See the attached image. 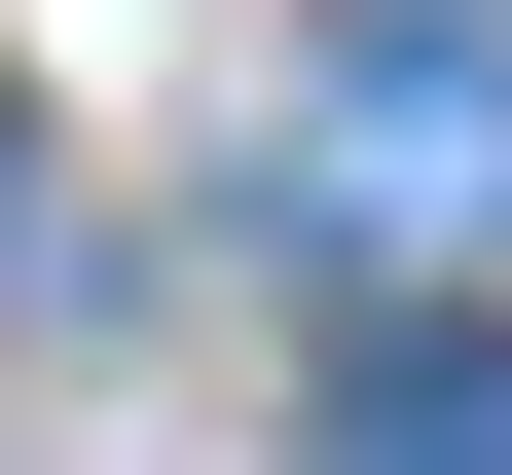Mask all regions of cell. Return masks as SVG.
<instances>
[{
  "label": "cell",
  "instance_id": "1",
  "mask_svg": "<svg viewBox=\"0 0 512 475\" xmlns=\"http://www.w3.org/2000/svg\"><path fill=\"white\" fill-rule=\"evenodd\" d=\"M256 183L330 256H512V37H439V0H366V37H293V110H256Z\"/></svg>",
  "mask_w": 512,
  "mask_h": 475
},
{
  "label": "cell",
  "instance_id": "2",
  "mask_svg": "<svg viewBox=\"0 0 512 475\" xmlns=\"http://www.w3.org/2000/svg\"><path fill=\"white\" fill-rule=\"evenodd\" d=\"M293 475H512V329H366Z\"/></svg>",
  "mask_w": 512,
  "mask_h": 475
},
{
  "label": "cell",
  "instance_id": "3",
  "mask_svg": "<svg viewBox=\"0 0 512 475\" xmlns=\"http://www.w3.org/2000/svg\"><path fill=\"white\" fill-rule=\"evenodd\" d=\"M0 220H37V110H0Z\"/></svg>",
  "mask_w": 512,
  "mask_h": 475
}]
</instances>
